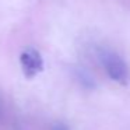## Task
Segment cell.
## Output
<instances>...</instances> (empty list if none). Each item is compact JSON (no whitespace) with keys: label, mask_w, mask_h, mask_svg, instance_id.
I'll return each instance as SVG.
<instances>
[{"label":"cell","mask_w":130,"mask_h":130,"mask_svg":"<svg viewBox=\"0 0 130 130\" xmlns=\"http://www.w3.org/2000/svg\"><path fill=\"white\" fill-rule=\"evenodd\" d=\"M20 66H21L24 77L28 78V80L34 78V77H37L39 73H42L43 67H45L42 55H41L35 48H27L21 52Z\"/></svg>","instance_id":"obj_2"},{"label":"cell","mask_w":130,"mask_h":130,"mask_svg":"<svg viewBox=\"0 0 130 130\" xmlns=\"http://www.w3.org/2000/svg\"><path fill=\"white\" fill-rule=\"evenodd\" d=\"M0 112H2V104H0Z\"/></svg>","instance_id":"obj_4"},{"label":"cell","mask_w":130,"mask_h":130,"mask_svg":"<svg viewBox=\"0 0 130 130\" xmlns=\"http://www.w3.org/2000/svg\"><path fill=\"white\" fill-rule=\"evenodd\" d=\"M98 59L101 62L102 67L105 69L109 78L120 85H127L130 83V70L120 55L115 51H110L106 48H101L98 51Z\"/></svg>","instance_id":"obj_1"},{"label":"cell","mask_w":130,"mask_h":130,"mask_svg":"<svg viewBox=\"0 0 130 130\" xmlns=\"http://www.w3.org/2000/svg\"><path fill=\"white\" fill-rule=\"evenodd\" d=\"M52 130H69V129L64 124H55V126L52 127Z\"/></svg>","instance_id":"obj_3"}]
</instances>
